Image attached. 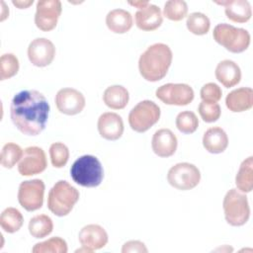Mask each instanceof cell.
Wrapping results in <instances>:
<instances>
[{
	"mask_svg": "<svg viewBox=\"0 0 253 253\" xmlns=\"http://www.w3.org/2000/svg\"><path fill=\"white\" fill-rule=\"evenodd\" d=\"M49 110V104L42 93L37 90H23L12 99L10 117L23 134L35 136L44 129Z\"/></svg>",
	"mask_w": 253,
	"mask_h": 253,
	"instance_id": "1",
	"label": "cell"
},
{
	"mask_svg": "<svg viewBox=\"0 0 253 253\" xmlns=\"http://www.w3.org/2000/svg\"><path fill=\"white\" fill-rule=\"evenodd\" d=\"M172 59L173 53L169 45L162 42L153 43L139 56V73L146 81L157 82L166 76Z\"/></svg>",
	"mask_w": 253,
	"mask_h": 253,
	"instance_id": "2",
	"label": "cell"
},
{
	"mask_svg": "<svg viewBox=\"0 0 253 253\" xmlns=\"http://www.w3.org/2000/svg\"><path fill=\"white\" fill-rule=\"evenodd\" d=\"M70 176L76 184L82 187L95 188L102 183L104 170L96 156L86 154L73 162L70 168Z\"/></svg>",
	"mask_w": 253,
	"mask_h": 253,
	"instance_id": "3",
	"label": "cell"
},
{
	"mask_svg": "<svg viewBox=\"0 0 253 253\" xmlns=\"http://www.w3.org/2000/svg\"><path fill=\"white\" fill-rule=\"evenodd\" d=\"M79 196L75 187L65 180H59L48 192L47 208L56 216H65L71 212Z\"/></svg>",
	"mask_w": 253,
	"mask_h": 253,
	"instance_id": "4",
	"label": "cell"
},
{
	"mask_svg": "<svg viewBox=\"0 0 253 253\" xmlns=\"http://www.w3.org/2000/svg\"><path fill=\"white\" fill-rule=\"evenodd\" d=\"M213 40L232 53L245 51L250 44V34L247 30L236 28L232 25L217 24L212 32Z\"/></svg>",
	"mask_w": 253,
	"mask_h": 253,
	"instance_id": "5",
	"label": "cell"
},
{
	"mask_svg": "<svg viewBox=\"0 0 253 253\" xmlns=\"http://www.w3.org/2000/svg\"><path fill=\"white\" fill-rule=\"evenodd\" d=\"M222 208L225 220L231 226L244 225L250 216V207L246 195L237 189L226 192Z\"/></svg>",
	"mask_w": 253,
	"mask_h": 253,
	"instance_id": "6",
	"label": "cell"
},
{
	"mask_svg": "<svg viewBox=\"0 0 253 253\" xmlns=\"http://www.w3.org/2000/svg\"><path fill=\"white\" fill-rule=\"evenodd\" d=\"M161 111L157 104L150 100L137 103L128 114V125L136 132H145L160 119Z\"/></svg>",
	"mask_w": 253,
	"mask_h": 253,
	"instance_id": "7",
	"label": "cell"
},
{
	"mask_svg": "<svg viewBox=\"0 0 253 253\" xmlns=\"http://www.w3.org/2000/svg\"><path fill=\"white\" fill-rule=\"evenodd\" d=\"M167 181L177 190L189 191L199 185L201 172L199 168L192 163L180 162L169 169Z\"/></svg>",
	"mask_w": 253,
	"mask_h": 253,
	"instance_id": "8",
	"label": "cell"
},
{
	"mask_svg": "<svg viewBox=\"0 0 253 253\" xmlns=\"http://www.w3.org/2000/svg\"><path fill=\"white\" fill-rule=\"evenodd\" d=\"M44 183L41 179L23 181L18 190V202L27 211L40 210L43 204Z\"/></svg>",
	"mask_w": 253,
	"mask_h": 253,
	"instance_id": "9",
	"label": "cell"
},
{
	"mask_svg": "<svg viewBox=\"0 0 253 253\" xmlns=\"http://www.w3.org/2000/svg\"><path fill=\"white\" fill-rule=\"evenodd\" d=\"M156 97L166 105L187 106L194 100L193 88L185 83H167L158 87Z\"/></svg>",
	"mask_w": 253,
	"mask_h": 253,
	"instance_id": "10",
	"label": "cell"
},
{
	"mask_svg": "<svg viewBox=\"0 0 253 253\" xmlns=\"http://www.w3.org/2000/svg\"><path fill=\"white\" fill-rule=\"evenodd\" d=\"M35 24L42 32L52 31L61 15L62 7L59 0H40L37 2Z\"/></svg>",
	"mask_w": 253,
	"mask_h": 253,
	"instance_id": "11",
	"label": "cell"
},
{
	"mask_svg": "<svg viewBox=\"0 0 253 253\" xmlns=\"http://www.w3.org/2000/svg\"><path fill=\"white\" fill-rule=\"evenodd\" d=\"M45 152L39 146H29L24 149L23 156L18 164V172L22 176H33L46 169Z\"/></svg>",
	"mask_w": 253,
	"mask_h": 253,
	"instance_id": "12",
	"label": "cell"
},
{
	"mask_svg": "<svg viewBox=\"0 0 253 253\" xmlns=\"http://www.w3.org/2000/svg\"><path fill=\"white\" fill-rule=\"evenodd\" d=\"M54 101L57 110L67 116H74L81 113L86 105L84 95L77 89L70 87L58 90Z\"/></svg>",
	"mask_w": 253,
	"mask_h": 253,
	"instance_id": "13",
	"label": "cell"
},
{
	"mask_svg": "<svg viewBox=\"0 0 253 253\" xmlns=\"http://www.w3.org/2000/svg\"><path fill=\"white\" fill-rule=\"evenodd\" d=\"M55 56V46L51 41L45 38L33 40L28 46V58L37 67L49 65Z\"/></svg>",
	"mask_w": 253,
	"mask_h": 253,
	"instance_id": "14",
	"label": "cell"
},
{
	"mask_svg": "<svg viewBox=\"0 0 253 253\" xmlns=\"http://www.w3.org/2000/svg\"><path fill=\"white\" fill-rule=\"evenodd\" d=\"M97 128L103 138L107 140H118L124 133V121L117 113L106 112L99 117Z\"/></svg>",
	"mask_w": 253,
	"mask_h": 253,
	"instance_id": "15",
	"label": "cell"
},
{
	"mask_svg": "<svg viewBox=\"0 0 253 253\" xmlns=\"http://www.w3.org/2000/svg\"><path fill=\"white\" fill-rule=\"evenodd\" d=\"M78 240L81 246H84L93 252L105 247L108 243L109 237L103 226L91 223L83 226L80 229Z\"/></svg>",
	"mask_w": 253,
	"mask_h": 253,
	"instance_id": "16",
	"label": "cell"
},
{
	"mask_svg": "<svg viewBox=\"0 0 253 253\" xmlns=\"http://www.w3.org/2000/svg\"><path fill=\"white\" fill-rule=\"evenodd\" d=\"M178 146V139L174 132L169 128H160L156 130L151 139L153 152L159 157L172 156Z\"/></svg>",
	"mask_w": 253,
	"mask_h": 253,
	"instance_id": "17",
	"label": "cell"
},
{
	"mask_svg": "<svg viewBox=\"0 0 253 253\" xmlns=\"http://www.w3.org/2000/svg\"><path fill=\"white\" fill-rule=\"evenodd\" d=\"M136 27L145 32L157 30L163 22V16L158 6L148 3L146 6L137 9L134 14Z\"/></svg>",
	"mask_w": 253,
	"mask_h": 253,
	"instance_id": "18",
	"label": "cell"
},
{
	"mask_svg": "<svg viewBox=\"0 0 253 253\" xmlns=\"http://www.w3.org/2000/svg\"><path fill=\"white\" fill-rule=\"evenodd\" d=\"M227 109L233 113H241L253 107V90L250 87H240L229 92L225 98Z\"/></svg>",
	"mask_w": 253,
	"mask_h": 253,
	"instance_id": "19",
	"label": "cell"
},
{
	"mask_svg": "<svg viewBox=\"0 0 253 253\" xmlns=\"http://www.w3.org/2000/svg\"><path fill=\"white\" fill-rule=\"evenodd\" d=\"M215 3L224 6L225 16L231 22L246 23L251 19L252 9L247 0L215 1Z\"/></svg>",
	"mask_w": 253,
	"mask_h": 253,
	"instance_id": "20",
	"label": "cell"
},
{
	"mask_svg": "<svg viewBox=\"0 0 253 253\" xmlns=\"http://www.w3.org/2000/svg\"><path fill=\"white\" fill-rule=\"evenodd\" d=\"M215 78L225 88L237 85L241 79V70L236 62L230 59L221 60L215 67Z\"/></svg>",
	"mask_w": 253,
	"mask_h": 253,
	"instance_id": "21",
	"label": "cell"
},
{
	"mask_svg": "<svg viewBox=\"0 0 253 253\" xmlns=\"http://www.w3.org/2000/svg\"><path fill=\"white\" fill-rule=\"evenodd\" d=\"M203 145L210 153H222L228 146V136L220 126L210 127L203 135Z\"/></svg>",
	"mask_w": 253,
	"mask_h": 253,
	"instance_id": "22",
	"label": "cell"
},
{
	"mask_svg": "<svg viewBox=\"0 0 253 253\" xmlns=\"http://www.w3.org/2000/svg\"><path fill=\"white\" fill-rule=\"evenodd\" d=\"M106 25L115 34H126L133 25L132 16L126 10L114 9L107 14Z\"/></svg>",
	"mask_w": 253,
	"mask_h": 253,
	"instance_id": "23",
	"label": "cell"
},
{
	"mask_svg": "<svg viewBox=\"0 0 253 253\" xmlns=\"http://www.w3.org/2000/svg\"><path fill=\"white\" fill-rule=\"evenodd\" d=\"M128 100V91L122 85L109 86L103 93V101L105 105L113 110H122L126 108Z\"/></svg>",
	"mask_w": 253,
	"mask_h": 253,
	"instance_id": "24",
	"label": "cell"
},
{
	"mask_svg": "<svg viewBox=\"0 0 253 253\" xmlns=\"http://www.w3.org/2000/svg\"><path fill=\"white\" fill-rule=\"evenodd\" d=\"M235 185L238 191L246 194L253 189V157L245 158L235 176Z\"/></svg>",
	"mask_w": 253,
	"mask_h": 253,
	"instance_id": "25",
	"label": "cell"
},
{
	"mask_svg": "<svg viewBox=\"0 0 253 253\" xmlns=\"http://www.w3.org/2000/svg\"><path fill=\"white\" fill-rule=\"evenodd\" d=\"M24 223L23 214L16 208H6L0 215V226L7 233H15Z\"/></svg>",
	"mask_w": 253,
	"mask_h": 253,
	"instance_id": "26",
	"label": "cell"
},
{
	"mask_svg": "<svg viewBox=\"0 0 253 253\" xmlns=\"http://www.w3.org/2000/svg\"><path fill=\"white\" fill-rule=\"evenodd\" d=\"M29 232L35 238H43L53 230L52 219L46 214H37L29 221Z\"/></svg>",
	"mask_w": 253,
	"mask_h": 253,
	"instance_id": "27",
	"label": "cell"
},
{
	"mask_svg": "<svg viewBox=\"0 0 253 253\" xmlns=\"http://www.w3.org/2000/svg\"><path fill=\"white\" fill-rule=\"evenodd\" d=\"M186 26L190 33L196 36H204L207 35L210 31L211 21L206 14L201 12H194L188 15Z\"/></svg>",
	"mask_w": 253,
	"mask_h": 253,
	"instance_id": "28",
	"label": "cell"
},
{
	"mask_svg": "<svg viewBox=\"0 0 253 253\" xmlns=\"http://www.w3.org/2000/svg\"><path fill=\"white\" fill-rule=\"evenodd\" d=\"M23 149L20 145L14 142H8L4 144L1 155H0V163L6 169L13 168L16 163H18L23 156Z\"/></svg>",
	"mask_w": 253,
	"mask_h": 253,
	"instance_id": "29",
	"label": "cell"
},
{
	"mask_svg": "<svg viewBox=\"0 0 253 253\" xmlns=\"http://www.w3.org/2000/svg\"><path fill=\"white\" fill-rule=\"evenodd\" d=\"M67 251L68 247L66 241L59 236L39 242L32 248L33 253H66Z\"/></svg>",
	"mask_w": 253,
	"mask_h": 253,
	"instance_id": "30",
	"label": "cell"
},
{
	"mask_svg": "<svg viewBox=\"0 0 253 253\" xmlns=\"http://www.w3.org/2000/svg\"><path fill=\"white\" fill-rule=\"evenodd\" d=\"M188 14V5L184 0H169L164 4L163 16L170 21L179 22Z\"/></svg>",
	"mask_w": 253,
	"mask_h": 253,
	"instance_id": "31",
	"label": "cell"
},
{
	"mask_svg": "<svg viewBox=\"0 0 253 253\" xmlns=\"http://www.w3.org/2000/svg\"><path fill=\"white\" fill-rule=\"evenodd\" d=\"M175 124L179 131L185 134H191L197 130L199 120L194 112L183 111L177 115Z\"/></svg>",
	"mask_w": 253,
	"mask_h": 253,
	"instance_id": "32",
	"label": "cell"
},
{
	"mask_svg": "<svg viewBox=\"0 0 253 253\" xmlns=\"http://www.w3.org/2000/svg\"><path fill=\"white\" fill-rule=\"evenodd\" d=\"M20 68L18 57L13 53H4L0 57V80L15 76Z\"/></svg>",
	"mask_w": 253,
	"mask_h": 253,
	"instance_id": "33",
	"label": "cell"
},
{
	"mask_svg": "<svg viewBox=\"0 0 253 253\" xmlns=\"http://www.w3.org/2000/svg\"><path fill=\"white\" fill-rule=\"evenodd\" d=\"M50 162L54 168H62L69 159V149L63 142H53L49 146Z\"/></svg>",
	"mask_w": 253,
	"mask_h": 253,
	"instance_id": "34",
	"label": "cell"
},
{
	"mask_svg": "<svg viewBox=\"0 0 253 253\" xmlns=\"http://www.w3.org/2000/svg\"><path fill=\"white\" fill-rule=\"evenodd\" d=\"M198 112L201 119L206 123H214L221 115L218 103H206L202 101L198 107Z\"/></svg>",
	"mask_w": 253,
	"mask_h": 253,
	"instance_id": "35",
	"label": "cell"
},
{
	"mask_svg": "<svg viewBox=\"0 0 253 253\" xmlns=\"http://www.w3.org/2000/svg\"><path fill=\"white\" fill-rule=\"evenodd\" d=\"M200 96L203 102L217 103L221 99L222 91L217 84L213 82H209L201 88Z\"/></svg>",
	"mask_w": 253,
	"mask_h": 253,
	"instance_id": "36",
	"label": "cell"
},
{
	"mask_svg": "<svg viewBox=\"0 0 253 253\" xmlns=\"http://www.w3.org/2000/svg\"><path fill=\"white\" fill-rule=\"evenodd\" d=\"M145 244L140 240L126 241L122 247V253H147Z\"/></svg>",
	"mask_w": 253,
	"mask_h": 253,
	"instance_id": "37",
	"label": "cell"
},
{
	"mask_svg": "<svg viewBox=\"0 0 253 253\" xmlns=\"http://www.w3.org/2000/svg\"><path fill=\"white\" fill-rule=\"evenodd\" d=\"M34 0H28V1H21V0H13L12 4L14 6H16L18 9H27L29 8L31 5H33Z\"/></svg>",
	"mask_w": 253,
	"mask_h": 253,
	"instance_id": "38",
	"label": "cell"
},
{
	"mask_svg": "<svg viewBox=\"0 0 253 253\" xmlns=\"http://www.w3.org/2000/svg\"><path fill=\"white\" fill-rule=\"evenodd\" d=\"M1 5H2V11H1V19H0V21L3 22L9 16V9L6 6L4 1H1Z\"/></svg>",
	"mask_w": 253,
	"mask_h": 253,
	"instance_id": "39",
	"label": "cell"
},
{
	"mask_svg": "<svg viewBox=\"0 0 253 253\" xmlns=\"http://www.w3.org/2000/svg\"><path fill=\"white\" fill-rule=\"evenodd\" d=\"M149 2L148 1H128V4L131 5V6H134L136 7L137 9H140L144 6H146Z\"/></svg>",
	"mask_w": 253,
	"mask_h": 253,
	"instance_id": "40",
	"label": "cell"
}]
</instances>
